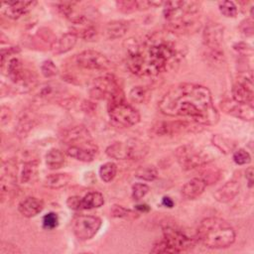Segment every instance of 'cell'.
Listing matches in <instances>:
<instances>
[{
    "instance_id": "83f0119b",
    "label": "cell",
    "mask_w": 254,
    "mask_h": 254,
    "mask_svg": "<svg viewBox=\"0 0 254 254\" xmlns=\"http://www.w3.org/2000/svg\"><path fill=\"white\" fill-rule=\"evenodd\" d=\"M116 173H117V166L112 162H107L101 165L99 169V177L105 183L111 182L115 178Z\"/></svg>"
},
{
    "instance_id": "6da1fadb",
    "label": "cell",
    "mask_w": 254,
    "mask_h": 254,
    "mask_svg": "<svg viewBox=\"0 0 254 254\" xmlns=\"http://www.w3.org/2000/svg\"><path fill=\"white\" fill-rule=\"evenodd\" d=\"M127 54V66L132 73L153 76L179 64L185 48L177 35L166 30L154 32L141 44L129 39Z\"/></svg>"
},
{
    "instance_id": "3957f363",
    "label": "cell",
    "mask_w": 254,
    "mask_h": 254,
    "mask_svg": "<svg viewBox=\"0 0 254 254\" xmlns=\"http://www.w3.org/2000/svg\"><path fill=\"white\" fill-rule=\"evenodd\" d=\"M233 227L219 217L203 218L196 229L197 240L205 247L212 249L227 248L235 241Z\"/></svg>"
},
{
    "instance_id": "4316f807",
    "label": "cell",
    "mask_w": 254,
    "mask_h": 254,
    "mask_svg": "<svg viewBox=\"0 0 254 254\" xmlns=\"http://www.w3.org/2000/svg\"><path fill=\"white\" fill-rule=\"evenodd\" d=\"M7 76L8 78L13 81L24 69L23 64L20 59L18 58H12L7 63Z\"/></svg>"
},
{
    "instance_id": "ee69618b",
    "label": "cell",
    "mask_w": 254,
    "mask_h": 254,
    "mask_svg": "<svg viewBox=\"0 0 254 254\" xmlns=\"http://www.w3.org/2000/svg\"><path fill=\"white\" fill-rule=\"evenodd\" d=\"M66 204L71 209L79 210V209H81V197L76 196V195L69 196L66 200Z\"/></svg>"
},
{
    "instance_id": "b9f144b4",
    "label": "cell",
    "mask_w": 254,
    "mask_h": 254,
    "mask_svg": "<svg viewBox=\"0 0 254 254\" xmlns=\"http://www.w3.org/2000/svg\"><path fill=\"white\" fill-rule=\"evenodd\" d=\"M233 48H234V50H235L237 53H239V54H241V55H244V56H251V55L253 54L252 48H251L249 45H247V44H245V43H243V42H240V43L235 44V45L233 46Z\"/></svg>"
},
{
    "instance_id": "f546056e",
    "label": "cell",
    "mask_w": 254,
    "mask_h": 254,
    "mask_svg": "<svg viewBox=\"0 0 254 254\" xmlns=\"http://www.w3.org/2000/svg\"><path fill=\"white\" fill-rule=\"evenodd\" d=\"M211 142L216 148H218L223 153H229L235 147L234 143H232L230 139L225 138L221 135H213L211 138Z\"/></svg>"
},
{
    "instance_id": "7dc6e473",
    "label": "cell",
    "mask_w": 254,
    "mask_h": 254,
    "mask_svg": "<svg viewBox=\"0 0 254 254\" xmlns=\"http://www.w3.org/2000/svg\"><path fill=\"white\" fill-rule=\"evenodd\" d=\"M137 210H139L140 212H146V211H149L150 210V207L147 205V204H138L136 205L135 207Z\"/></svg>"
},
{
    "instance_id": "bcb514c9",
    "label": "cell",
    "mask_w": 254,
    "mask_h": 254,
    "mask_svg": "<svg viewBox=\"0 0 254 254\" xmlns=\"http://www.w3.org/2000/svg\"><path fill=\"white\" fill-rule=\"evenodd\" d=\"M162 204L166 207H169V208H172L174 206V200L170 197V196H164L162 198Z\"/></svg>"
},
{
    "instance_id": "8d00e7d4",
    "label": "cell",
    "mask_w": 254,
    "mask_h": 254,
    "mask_svg": "<svg viewBox=\"0 0 254 254\" xmlns=\"http://www.w3.org/2000/svg\"><path fill=\"white\" fill-rule=\"evenodd\" d=\"M149 191V187L143 183H137L132 187V197L135 200L143 198Z\"/></svg>"
},
{
    "instance_id": "7c38bea8",
    "label": "cell",
    "mask_w": 254,
    "mask_h": 254,
    "mask_svg": "<svg viewBox=\"0 0 254 254\" xmlns=\"http://www.w3.org/2000/svg\"><path fill=\"white\" fill-rule=\"evenodd\" d=\"M119 90L121 88L118 86L115 77L112 74H105L92 80L88 92L94 99H108Z\"/></svg>"
},
{
    "instance_id": "4fadbf2b",
    "label": "cell",
    "mask_w": 254,
    "mask_h": 254,
    "mask_svg": "<svg viewBox=\"0 0 254 254\" xmlns=\"http://www.w3.org/2000/svg\"><path fill=\"white\" fill-rule=\"evenodd\" d=\"M76 64L85 69L92 70L107 69L111 65L110 61L103 54L94 50L80 52L76 56Z\"/></svg>"
},
{
    "instance_id": "ac0fdd59",
    "label": "cell",
    "mask_w": 254,
    "mask_h": 254,
    "mask_svg": "<svg viewBox=\"0 0 254 254\" xmlns=\"http://www.w3.org/2000/svg\"><path fill=\"white\" fill-rule=\"evenodd\" d=\"M240 190V185L237 181L231 180L226 182L223 186H221L219 189L216 190L213 196L215 200L221 203H227L231 201Z\"/></svg>"
},
{
    "instance_id": "e0dca14e",
    "label": "cell",
    "mask_w": 254,
    "mask_h": 254,
    "mask_svg": "<svg viewBox=\"0 0 254 254\" xmlns=\"http://www.w3.org/2000/svg\"><path fill=\"white\" fill-rule=\"evenodd\" d=\"M77 36L72 31L67 32L60 36L59 38H56L51 46V51L55 55H62L65 54L68 51H70L77 42Z\"/></svg>"
},
{
    "instance_id": "f6af8a7d",
    "label": "cell",
    "mask_w": 254,
    "mask_h": 254,
    "mask_svg": "<svg viewBox=\"0 0 254 254\" xmlns=\"http://www.w3.org/2000/svg\"><path fill=\"white\" fill-rule=\"evenodd\" d=\"M245 177H246V180L248 182V187L252 188L253 187V183H254V171H253L252 167H249V168L246 169Z\"/></svg>"
},
{
    "instance_id": "484cf974",
    "label": "cell",
    "mask_w": 254,
    "mask_h": 254,
    "mask_svg": "<svg viewBox=\"0 0 254 254\" xmlns=\"http://www.w3.org/2000/svg\"><path fill=\"white\" fill-rule=\"evenodd\" d=\"M64 154L56 148H52L46 154V165L50 170L60 169L64 164Z\"/></svg>"
},
{
    "instance_id": "f35d334b",
    "label": "cell",
    "mask_w": 254,
    "mask_h": 254,
    "mask_svg": "<svg viewBox=\"0 0 254 254\" xmlns=\"http://www.w3.org/2000/svg\"><path fill=\"white\" fill-rule=\"evenodd\" d=\"M240 31L245 37H251L254 32V27H253V20L251 18L245 19L244 21L241 22L240 24Z\"/></svg>"
},
{
    "instance_id": "9c48e42d",
    "label": "cell",
    "mask_w": 254,
    "mask_h": 254,
    "mask_svg": "<svg viewBox=\"0 0 254 254\" xmlns=\"http://www.w3.org/2000/svg\"><path fill=\"white\" fill-rule=\"evenodd\" d=\"M200 10V2L197 1H167L164 2V18L166 23L178 21L184 18L194 17Z\"/></svg>"
},
{
    "instance_id": "9a60e30c",
    "label": "cell",
    "mask_w": 254,
    "mask_h": 254,
    "mask_svg": "<svg viewBox=\"0 0 254 254\" xmlns=\"http://www.w3.org/2000/svg\"><path fill=\"white\" fill-rule=\"evenodd\" d=\"M221 108L224 110L225 113L242 120L252 121L254 118L253 104L242 103L233 99H227L221 102Z\"/></svg>"
},
{
    "instance_id": "d6a6232c",
    "label": "cell",
    "mask_w": 254,
    "mask_h": 254,
    "mask_svg": "<svg viewBox=\"0 0 254 254\" xmlns=\"http://www.w3.org/2000/svg\"><path fill=\"white\" fill-rule=\"evenodd\" d=\"M37 169V162L36 161H29L23 165L22 173H21V182L28 183L33 175L35 174Z\"/></svg>"
},
{
    "instance_id": "277c9868",
    "label": "cell",
    "mask_w": 254,
    "mask_h": 254,
    "mask_svg": "<svg viewBox=\"0 0 254 254\" xmlns=\"http://www.w3.org/2000/svg\"><path fill=\"white\" fill-rule=\"evenodd\" d=\"M61 139L65 147L66 155L77 161L91 162L97 155L98 148L93 143L88 130L83 126L64 130Z\"/></svg>"
},
{
    "instance_id": "8fae6325",
    "label": "cell",
    "mask_w": 254,
    "mask_h": 254,
    "mask_svg": "<svg viewBox=\"0 0 254 254\" xmlns=\"http://www.w3.org/2000/svg\"><path fill=\"white\" fill-rule=\"evenodd\" d=\"M101 219L94 215H79L72 221V231L81 241L91 239L99 230Z\"/></svg>"
},
{
    "instance_id": "d4e9b609",
    "label": "cell",
    "mask_w": 254,
    "mask_h": 254,
    "mask_svg": "<svg viewBox=\"0 0 254 254\" xmlns=\"http://www.w3.org/2000/svg\"><path fill=\"white\" fill-rule=\"evenodd\" d=\"M104 204L103 194L99 191H89L81 197V209L97 208Z\"/></svg>"
},
{
    "instance_id": "44dd1931",
    "label": "cell",
    "mask_w": 254,
    "mask_h": 254,
    "mask_svg": "<svg viewBox=\"0 0 254 254\" xmlns=\"http://www.w3.org/2000/svg\"><path fill=\"white\" fill-rule=\"evenodd\" d=\"M205 188L206 184L200 178H193L183 186L182 195L187 199H194L204 191Z\"/></svg>"
},
{
    "instance_id": "7402d4cb",
    "label": "cell",
    "mask_w": 254,
    "mask_h": 254,
    "mask_svg": "<svg viewBox=\"0 0 254 254\" xmlns=\"http://www.w3.org/2000/svg\"><path fill=\"white\" fill-rule=\"evenodd\" d=\"M62 91L63 88L60 84L48 82L39 88V91L36 93V98L41 102H47L56 98V96H58Z\"/></svg>"
},
{
    "instance_id": "e575fe53",
    "label": "cell",
    "mask_w": 254,
    "mask_h": 254,
    "mask_svg": "<svg viewBox=\"0 0 254 254\" xmlns=\"http://www.w3.org/2000/svg\"><path fill=\"white\" fill-rule=\"evenodd\" d=\"M233 161L237 165H246L251 162L250 154L244 149H238L233 153Z\"/></svg>"
},
{
    "instance_id": "ab89813d",
    "label": "cell",
    "mask_w": 254,
    "mask_h": 254,
    "mask_svg": "<svg viewBox=\"0 0 254 254\" xmlns=\"http://www.w3.org/2000/svg\"><path fill=\"white\" fill-rule=\"evenodd\" d=\"M116 5L118 9L124 13H130L137 10L136 1H117Z\"/></svg>"
},
{
    "instance_id": "60d3db41",
    "label": "cell",
    "mask_w": 254,
    "mask_h": 254,
    "mask_svg": "<svg viewBox=\"0 0 254 254\" xmlns=\"http://www.w3.org/2000/svg\"><path fill=\"white\" fill-rule=\"evenodd\" d=\"M111 214L115 217H126L133 213L130 209H127L121 205H113L111 208Z\"/></svg>"
},
{
    "instance_id": "5bb4252c",
    "label": "cell",
    "mask_w": 254,
    "mask_h": 254,
    "mask_svg": "<svg viewBox=\"0 0 254 254\" xmlns=\"http://www.w3.org/2000/svg\"><path fill=\"white\" fill-rule=\"evenodd\" d=\"M224 28L219 23H208L202 32V41L209 50V54H221V44L223 42Z\"/></svg>"
},
{
    "instance_id": "836d02e7",
    "label": "cell",
    "mask_w": 254,
    "mask_h": 254,
    "mask_svg": "<svg viewBox=\"0 0 254 254\" xmlns=\"http://www.w3.org/2000/svg\"><path fill=\"white\" fill-rule=\"evenodd\" d=\"M41 71L45 77L50 78V77L56 76L59 72V69L53 61L46 60L41 64Z\"/></svg>"
},
{
    "instance_id": "d6986e66",
    "label": "cell",
    "mask_w": 254,
    "mask_h": 254,
    "mask_svg": "<svg viewBox=\"0 0 254 254\" xmlns=\"http://www.w3.org/2000/svg\"><path fill=\"white\" fill-rule=\"evenodd\" d=\"M15 88L20 93L31 91L37 84V75L34 71L24 68L23 71L12 81Z\"/></svg>"
},
{
    "instance_id": "2e32d148",
    "label": "cell",
    "mask_w": 254,
    "mask_h": 254,
    "mask_svg": "<svg viewBox=\"0 0 254 254\" xmlns=\"http://www.w3.org/2000/svg\"><path fill=\"white\" fill-rule=\"evenodd\" d=\"M37 4L36 1H14L3 2V13L10 19H19L30 12Z\"/></svg>"
},
{
    "instance_id": "7bdbcfd3",
    "label": "cell",
    "mask_w": 254,
    "mask_h": 254,
    "mask_svg": "<svg viewBox=\"0 0 254 254\" xmlns=\"http://www.w3.org/2000/svg\"><path fill=\"white\" fill-rule=\"evenodd\" d=\"M21 251L13 244L7 243V242H1L0 246V253L1 254H15L20 253Z\"/></svg>"
},
{
    "instance_id": "ffe728a7",
    "label": "cell",
    "mask_w": 254,
    "mask_h": 254,
    "mask_svg": "<svg viewBox=\"0 0 254 254\" xmlns=\"http://www.w3.org/2000/svg\"><path fill=\"white\" fill-rule=\"evenodd\" d=\"M44 208L42 199L35 196H28L24 198L18 205L19 212L25 217H34L39 214Z\"/></svg>"
},
{
    "instance_id": "ba28073f",
    "label": "cell",
    "mask_w": 254,
    "mask_h": 254,
    "mask_svg": "<svg viewBox=\"0 0 254 254\" xmlns=\"http://www.w3.org/2000/svg\"><path fill=\"white\" fill-rule=\"evenodd\" d=\"M147 150L144 142L137 139H130L127 142H115L109 145L105 153L108 157L115 160H137L144 157Z\"/></svg>"
},
{
    "instance_id": "cb8c5ba5",
    "label": "cell",
    "mask_w": 254,
    "mask_h": 254,
    "mask_svg": "<svg viewBox=\"0 0 254 254\" xmlns=\"http://www.w3.org/2000/svg\"><path fill=\"white\" fill-rule=\"evenodd\" d=\"M71 181V176L67 173H57V174H51L48 177H46L44 184L46 187L54 190L62 189L65 186H67Z\"/></svg>"
},
{
    "instance_id": "d590c367",
    "label": "cell",
    "mask_w": 254,
    "mask_h": 254,
    "mask_svg": "<svg viewBox=\"0 0 254 254\" xmlns=\"http://www.w3.org/2000/svg\"><path fill=\"white\" fill-rule=\"evenodd\" d=\"M59 225V216L55 212H49L43 217V227L48 230H52Z\"/></svg>"
},
{
    "instance_id": "8992f818",
    "label": "cell",
    "mask_w": 254,
    "mask_h": 254,
    "mask_svg": "<svg viewBox=\"0 0 254 254\" xmlns=\"http://www.w3.org/2000/svg\"><path fill=\"white\" fill-rule=\"evenodd\" d=\"M193 246V240L186 235L183 231L174 227H165L163 237L158 240L153 248L152 253H180Z\"/></svg>"
},
{
    "instance_id": "603a6c76",
    "label": "cell",
    "mask_w": 254,
    "mask_h": 254,
    "mask_svg": "<svg viewBox=\"0 0 254 254\" xmlns=\"http://www.w3.org/2000/svg\"><path fill=\"white\" fill-rule=\"evenodd\" d=\"M128 31V24L124 21H111L105 26V35L110 40H117L126 35Z\"/></svg>"
},
{
    "instance_id": "1f68e13d",
    "label": "cell",
    "mask_w": 254,
    "mask_h": 254,
    "mask_svg": "<svg viewBox=\"0 0 254 254\" xmlns=\"http://www.w3.org/2000/svg\"><path fill=\"white\" fill-rule=\"evenodd\" d=\"M218 9L220 13L228 18H233L237 15L238 9L234 2L232 1H220L218 2Z\"/></svg>"
},
{
    "instance_id": "74e56055",
    "label": "cell",
    "mask_w": 254,
    "mask_h": 254,
    "mask_svg": "<svg viewBox=\"0 0 254 254\" xmlns=\"http://www.w3.org/2000/svg\"><path fill=\"white\" fill-rule=\"evenodd\" d=\"M219 177L220 173L217 170H206L203 173H201V175L198 178H200L207 186L217 182L219 180Z\"/></svg>"
},
{
    "instance_id": "5b68a950",
    "label": "cell",
    "mask_w": 254,
    "mask_h": 254,
    "mask_svg": "<svg viewBox=\"0 0 254 254\" xmlns=\"http://www.w3.org/2000/svg\"><path fill=\"white\" fill-rule=\"evenodd\" d=\"M107 100L108 114L117 124L124 127H130L136 125L140 121L139 112L125 101L122 90H119Z\"/></svg>"
},
{
    "instance_id": "7a4b0ae2",
    "label": "cell",
    "mask_w": 254,
    "mask_h": 254,
    "mask_svg": "<svg viewBox=\"0 0 254 254\" xmlns=\"http://www.w3.org/2000/svg\"><path fill=\"white\" fill-rule=\"evenodd\" d=\"M160 111L171 117H185L203 125H214L219 115L210 90L196 83L172 86L159 101Z\"/></svg>"
},
{
    "instance_id": "4dcf8cb0",
    "label": "cell",
    "mask_w": 254,
    "mask_h": 254,
    "mask_svg": "<svg viewBox=\"0 0 254 254\" xmlns=\"http://www.w3.org/2000/svg\"><path fill=\"white\" fill-rule=\"evenodd\" d=\"M148 90L144 86H134L130 92H129V97L131 101L135 103H143L147 100L148 98Z\"/></svg>"
},
{
    "instance_id": "f1b7e54d",
    "label": "cell",
    "mask_w": 254,
    "mask_h": 254,
    "mask_svg": "<svg viewBox=\"0 0 254 254\" xmlns=\"http://www.w3.org/2000/svg\"><path fill=\"white\" fill-rule=\"evenodd\" d=\"M135 177L140 180H143V181L152 182L157 179L158 170L154 166L141 167L135 172Z\"/></svg>"
},
{
    "instance_id": "30bf717a",
    "label": "cell",
    "mask_w": 254,
    "mask_h": 254,
    "mask_svg": "<svg viewBox=\"0 0 254 254\" xmlns=\"http://www.w3.org/2000/svg\"><path fill=\"white\" fill-rule=\"evenodd\" d=\"M253 76L251 70L239 72L232 85V99L242 103L253 104Z\"/></svg>"
},
{
    "instance_id": "52a82bcc",
    "label": "cell",
    "mask_w": 254,
    "mask_h": 254,
    "mask_svg": "<svg viewBox=\"0 0 254 254\" xmlns=\"http://www.w3.org/2000/svg\"><path fill=\"white\" fill-rule=\"evenodd\" d=\"M176 157L178 163L185 171L205 166L213 160V156L208 151L193 145H183L179 147L176 150Z\"/></svg>"
}]
</instances>
